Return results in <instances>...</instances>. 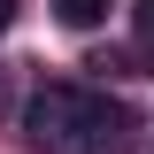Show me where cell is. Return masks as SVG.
<instances>
[{"label": "cell", "mask_w": 154, "mask_h": 154, "mask_svg": "<svg viewBox=\"0 0 154 154\" xmlns=\"http://www.w3.org/2000/svg\"><path fill=\"white\" fill-rule=\"evenodd\" d=\"M8 23H16V0H0V31H8Z\"/></svg>", "instance_id": "4"}, {"label": "cell", "mask_w": 154, "mask_h": 154, "mask_svg": "<svg viewBox=\"0 0 154 154\" xmlns=\"http://www.w3.org/2000/svg\"><path fill=\"white\" fill-rule=\"evenodd\" d=\"M108 8H116V0H54V16L69 23V31H100V23H108Z\"/></svg>", "instance_id": "2"}, {"label": "cell", "mask_w": 154, "mask_h": 154, "mask_svg": "<svg viewBox=\"0 0 154 154\" xmlns=\"http://www.w3.org/2000/svg\"><path fill=\"white\" fill-rule=\"evenodd\" d=\"M23 139L38 154H123L131 146V108L100 85H38L23 108Z\"/></svg>", "instance_id": "1"}, {"label": "cell", "mask_w": 154, "mask_h": 154, "mask_svg": "<svg viewBox=\"0 0 154 154\" xmlns=\"http://www.w3.org/2000/svg\"><path fill=\"white\" fill-rule=\"evenodd\" d=\"M131 23H139V54L154 62V0H139V8H131Z\"/></svg>", "instance_id": "3"}]
</instances>
